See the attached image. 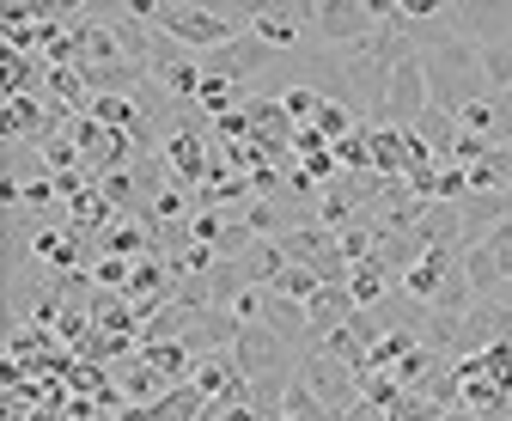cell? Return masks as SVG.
Returning a JSON list of instances; mask_svg holds the SVG:
<instances>
[{
  "instance_id": "6da1fadb",
  "label": "cell",
  "mask_w": 512,
  "mask_h": 421,
  "mask_svg": "<svg viewBox=\"0 0 512 421\" xmlns=\"http://www.w3.org/2000/svg\"><path fill=\"white\" fill-rule=\"evenodd\" d=\"M421 68H427V92H433V104L439 110H452V116H464L470 104H482V98H494L488 92V80H482V43L476 37H445L439 49H421Z\"/></svg>"
},
{
  "instance_id": "7a4b0ae2",
  "label": "cell",
  "mask_w": 512,
  "mask_h": 421,
  "mask_svg": "<svg viewBox=\"0 0 512 421\" xmlns=\"http://www.w3.org/2000/svg\"><path fill=\"white\" fill-rule=\"evenodd\" d=\"M153 31H165V37H171V43H183L189 55H208V49H220V43L244 37V31H250V19H238V13H214V7H183V0H171V7H159Z\"/></svg>"
},
{
  "instance_id": "3957f363",
  "label": "cell",
  "mask_w": 512,
  "mask_h": 421,
  "mask_svg": "<svg viewBox=\"0 0 512 421\" xmlns=\"http://www.w3.org/2000/svg\"><path fill=\"white\" fill-rule=\"evenodd\" d=\"M433 92H427V68H421V55H409V62L391 68V80H384V104L372 116V129H415L421 116H427Z\"/></svg>"
},
{
  "instance_id": "277c9868",
  "label": "cell",
  "mask_w": 512,
  "mask_h": 421,
  "mask_svg": "<svg viewBox=\"0 0 512 421\" xmlns=\"http://www.w3.org/2000/svg\"><path fill=\"white\" fill-rule=\"evenodd\" d=\"M299 373L311 379V391H317V403L330 409V421H342L360 403V367H348V360H336V354H305Z\"/></svg>"
},
{
  "instance_id": "5b68a950",
  "label": "cell",
  "mask_w": 512,
  "mask_h": 421,
  "mask_svg": "<svg viewBox=\"0 0 512 421\" xmlns=\"http://www.w3.org/2000/svg\"><path fill=\"white\" fill-rule=\"evenodd\" d=\"M281 55L256 37V31H244V37H232V43H220V49H208L202 55V74L208 80H232V86H250V74H263V68H275Z\"/></svg>"
},
{
  "instance_id": "8992f818",
  "label": "cell",
  "mask_w": 512,
  "mask_h": 421,
  "mask_svg": "<svg viewBox=\"0 0 512 421\" xmlns=\"http://www.w3.org/2000/svg\"><path fill=\"white\" fill-rule=\"evenodd\" d=\"M372 31H378V19H372L366 0H324V7H317V19H311V37L324 43V49H354V43H366Z\"/></svg>"
},
{
  "instance_id": "52a82bcc",
  "label": "cell",
  "mask_w": 512,
  "mask_h": 421,
  "mask_svg": "<svg viewBox=\"0 0 512 421\" xmlns=\"http://www.w3.org/2000/svg\"><path fill=\"white\" fill-rule=\"evenodd\" d=\"M311 19H317V7H256L250 31L263 37L275 55H299V43L311 37Z\"/></svg>"
},
{
  "instance_id": "ba28073f",
  "label": "cell",
  "mask_w": 512,
  "mask_h": 421,
  "mask_svg": "<svg viewBox=\"0 0 512 421\" xmlns=\"http://www.w3.org/2000/svg\"><path fill=\"white\" fill-rule=\"evenodd\" d=\"M86 116H92V123H104L110 135H135L147 110H141V98H128V92H92Z\"/></svg>"
},
{
  "instance_id": "9c48e42d",
  "label": "cell",
  "mask_w": 512,
  "mask_h": 421,
  "mask_svg": "<svg viewBox=\"0 0 512 421\" xmlns=\"http://www.w3.org/2000/svg\"><path fill=\"white\" fill-rule=\"evenodd\" d=\"M135 360H147L165 385H183L189 373H196V354H189V342H141Z\"/></svg>"
},
{
  "instance_id": "30bf717a",
  "label": "cell",
  "mask_w": 512,
  "mask_h": 421,
  "mask_svg": "<svg viewBox=\"0 0 512 421\" xmlns=\"http://www.w3.org/2000/svg\"><path fill=\"white\" fill-rule=\"evenodd\" d=\"M348 293H354V306H360V312H378L384 299L397 293V275H391V269H384V263L372 257V263H360V269L348 275Z\"/></svg>"
},
{
  "instance_id": "8fae6325",
  "label": "cell",
  "mask_w": 512,
  "mask_h": 421,
  "mask_svg": "<svg viewBox=\"0 0 512 421\" xmlns=\"http://www.w3.org/2000/svg\"><path fill=\"white\" fill-rule=\"evenodd\" d=\"M110 379H116V391H122V403H159V397L171 391V385H165V379H159V373L147 367V360H128V367H116Z\"/></svg>"
},
{
  "instance_id": "7c38bea8",
  "label": "cell",
  "mask_w": 512,
  "mask_h": 421,
  "mask_svg": "<svg viewBox=\"0 0 512 421\" xmlns=\"http://www.w3.org/2000/svg\"><path fill=\"white\" fill-rule=\"evenodd\" d=\"M464 275H470V287H476L482 299H500V287H506L500 257H494L488 245H464Z\"/></svg>"
},
{
  "instance_id": "4fadbf2b",
  "label": "cell",
  "mask_w": 512,
  "mask_h": 421,
  "mask_svg": "<svg viewBox=\"0 0 512 421\" xmlns=\"http://www.w3.org/2000/svg\"><path fill=\"white\" fill-rule=\"evenodd\" d=\"M287 269H293V263H287V251L275 245V238H263V245H256V251L244 257V275H250V287H275Z\"/></svg>"
},
{
  "instance_id": "5bb4252c",
  "label": "cell",
  "mask_w": 512,
  "mask_h": 421,
  "mask_svg": "<svg viewBox=\"0 0 512 421\" xmlns=\"http://www.w3.org/2000/svg\"><path fill=\"white\" fill-rule=\"evenodd\" d=\"M281 415H287V421H330V409L317 403V391H311L305 373L287 379V391H281Z\"/></svg>"
},
{
  "instance_id": "9a60e30c",
  "label": "cell",
  "mask_w": 512,
  "mask_h": 421,
  "mask_svg": "<svg viewBox=\"0 0 512 421\" xmlns=\"http://www.w3.org/2000/svg\"><path fill=\"white\" fill-rule=\"evenodd\" d=\"M275 98H281V110H287V123H293V129H311V123H317V110H324V98H317L311 86H299V80H287Z\"/></svg>"
},
{
  "instance_id": "2e32d148",
  "label": "cell",
  "mask_w": 512,
  "mask_h": 421,
  "mask_svg": "<svg viewBox=\"0 0 512 421\" xmlns=\"http://www.w3.org/2000/svg\"><path fill=\"white\" fill-rule=\"evenodd\" d=\"M269 293H281V299H299V306H317V293H324V275L317 269H305V263H293Z\"/></svg>"
},
{
  "instance_id": "e0dca14e",
  "label": "cell",
  "mask_w": 512,
  "mask_h": 421,
  "mask_svg": "<svg viewBox=\"0 0 512 421\" xmlns=\"http://www.w3.org/2000/svg\"><path fill=\"white\" fill-rule=\"evenodd\" d=\"M336 165H342L348 177H366V171H372V123H360L348 141H336Z\"/></svg>"
},
{
  "instance_id": "ac0fdd59",
  "label": "cell",
  "mask_w": 512,
  "mask_h": 421,
  "mask_svg": "<svg viewBox=\"0 0 512 421\" xmlns=\"http://www.w3.org/2000/svg\"><path fill=\"white\" fill-rule=\"evenodd\" d=\"M403 397H409V391H403L391 373H360V403H366V409H378V415H384V409H397Z\"/></svg>"
},
{
  "instance_id": "d6986e66",
  "label": "cell",
  "mask_w": 512,
  "mask_h": 421,
  "mask_svg": "<svg viewBox=\"0 0 512 421\" xmlns=\"http://www.w3.org/2000/svg\"><path fill=\"white\" fill-rule=\"evenodd\" d=\"M256 245H263V238H256V232L232 214V220H226V232H220V245H214V257H220V263H244Z\"/></svg>"
},
{
  "instance_id": "ffe728a7",
  "label": "cell",
  "mask_w": 512,
  "mask_h": 421,
  "mask_svg": "<svg viewBox=\"0 0 512 421\" xmlns=\"http://www.w3.org/2000/svg\"><path fill=\"white\" fill-rule=\"evenodd\" d=\"M226 220H232V214H214V208H202V214H189L183 226H189V238H196V245H220Z\"/></svg>"
},
{
  "instance_id": "44dd1931",
  "label": "cell",
  "mask_w": 512,
  "mask_h": 421,
  "mask_svg": "<svg viewBox=\"0 0 512 421\" xmlns=\"http://www.w3.org/2000/svg\"><path fill=\"white\" fill-rule=\"evenodd\" d=\"M384 421H445V409H433V403H427L421 391H409V397H403L397 409H384Z\"/></svg>"
},
{
  "instance_id": "7402d4cb",
  "label": "cell",
  "mask_w": 512,
  "mask_h": 421,
  "mask_svg": "<svg viewBox=\"0 0 512 421\" xmlns=\"http://www.w3.org/2000/svg\"><path fill=\"white\" fill-rule=\"evenodd\" d=\"M403 184H409V196H421V202H439V165L427 159V165H415L409 177H403Z\"/></svg>"
},
{
  "instance_id": "603a6c76",
  "label": "cell",
  "mask_w": 512,
  "mask_h": 421,
  "mask_svg": "<svg viewBox=\"0 0 512 421\" xmlns=\"http://www.w3.org/2000/svg\"><path fill=\"white\" fill-rule=\"evenodd\" d=\"M317 153H330V141L317 135V129H299V135H293V159L305 165V159H317Z\"/></svg>"
}]
</instances>
